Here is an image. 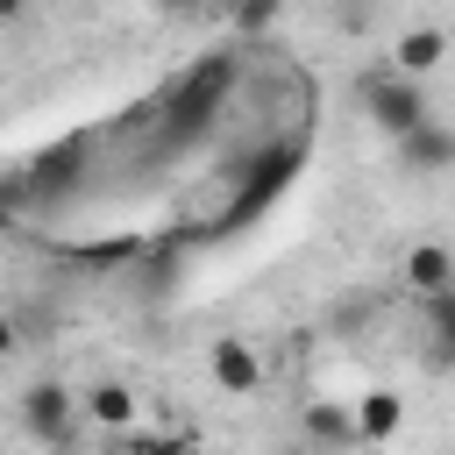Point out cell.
<instances>
[{"label":"cell","mask_w":455,"mask_h":455,"mask_svg":"<svg viewBox=\"0 0 455 455\" xmlns=\"http://www.w3.org/2000/svg\"><path fill=\"white\" fill-rule=\"evenodd\" d=\"M355 100H363V114L384 128V135H405V128H419L427 121V92H419V78H405V71H370L363 85H355Z\"/></svg>","instance_id":"obj_1"},{"label":"cell","mask_w":455,"mask_h":455,"mask_svg":"<svg viewBox=\"0 0 455 455\" xmlns=\"http://www.w3.org/2000/svg\"><path fill=\"white\" fill-rule=\"evenodd\" d=\"M391 149H398V171H412V178H441V171H455V128H441L434 114H427L419 128L391 135Z\"/></svg>","instance_id":"obj_2"},{"label":"cell","mask_w":455,"mask_h":455,"mask_svg":"<svg viewBox=\"0 0 455 455\" xmlns=\"http://www.w3.org/2000/svg\"><path fill=\"white\" fill-rule=\"evenodd\" d=\"M71 384H57V377H43V384H28L21 391V427L36 434V441H71Z\"/></svg>","instance_id":"obj_3"},{"label":"cell","mask_w":455,"mask_h":455,"mask_svg":"<svg viewBox=\"0 0 455 455\" xmlns=\"http://www.w3.org/2000/svg\"><path fill=\"white\" fill-rule=\"evenodd\" d=\"M206 370H213V384L228 391V398H249L256 384H263V355L242 341V334H228V341H213V355H206Z\"/></svg>","instance_id":"obj_4"},{"label":"cell","mask_w":455,"mask_h":455,"mask_svg":"<svg viewBox=\"0 0 455 455\" xmlns=\"http://www.w3.org/2000/svg\"><path fill=\"white\" fill-rule=\"evenodd\" d=\"M398 284L419 291V299H427V291H448V284H455V249H448V242H412V249L398 256Z\"/></svg>","instance_id":"obj_5"},{"label":"cell","mask_w":455,"mask_h":455,"mask_svg":"<svg viewBox=\"0 0 455 455\" xmlns=\"http://www.w3.org/2000/svg\"><path fill=\"white\" fill-rule=\"evenodd\" d=\"M448 50H455V43H448V28H434V21H427V28H405V36L391 43V71L427 78V71H441V64H448Z\"/></svg>","instance_id":"obj_6"},{"label":"cell","mask_w":455,"mask_h":455,"mask_svg":"<svg viewBox=\"0 0 455 455\" xmlns=\"http://www.w3.org/2000/svg\"><path fill=\"white\" fill-rule=\"evenodd\" d=\"M299 434H306L313 448H363V441H355V412L334 405V398H306V405H299Z\"/></svg>","instance_id":"obj_7"},{"label":"cell","mask_w":455,"mask_h":455,"mask_svg":"<svg viewBox=\"0 0 455 455\" xmlns=\"http://www.w3.org/2000/svg\"><path fill=\"white\" fill-rule=\"evenodd\" d=\"M348 412H355V441H391V434L405 427V405H398L391 391H363Z\"/></svg>","instance_id":"obj_8"},{"label":"cell","mask_w":455,"mask_h":455,"mask_svg":"<svg viewBox=\"0 0 455 455\" xmlns=\"http://www.w3.org/2000/svg\"><path fill=\"white\" fill-rule=\"evenodd\" d=\"M427 334H434V370H455V284L448 291H427Z\"/></svg>","instance_id":"obj_9"},{"label":"cell","mask_w":455,"mask_h":455,"mask_svg":"<svg viewBox=\"0 0 455 455\" xmlns=\"http://www.w3.org/2000/svg\"><path fill=\"white\" fill-rule=\"evenodd\" d=\"M85 412H92L100 427H128V412H135V391H128V384H92V391H85Z\"/></svg>","instance_id":"obj_10"},{"label":"cell","mask_w":455,"mask_h":455,"mask_svg":"<svg viewBox=\"0 0 455 455\" xmlns=\"http://www.w3.org/2000/svg\"><path fill=\"white\" fill-rule=\"evenodd\" d=\"M228 14H235L242 28H270V14H277V0H228Z\"/></svg>","instance_id":"obj_11"},{"label":"cell","mask_w":455,"mask_h":455,"mask_svg":"<svg viewBox=\"0 0 455 455\" xmlns=\"http://www.w3.org/2000/svg\"><path fill=\"white\" fill-rule=\"evenodd\" d=\"M156 7H164V14H199L206 0H156Z\"/></svg>","instance_id":"obj_12"},{"label":"cell","mask_w":455,"mask_h":455,"mask_svg":"<svg viewBox=\"0 0 455 455\" xmlns=\"http://www.w3.org/2000/svg\"><path fill=\"white\" fill-rule=\"evenodd\" d=\"M0 355H14V320L0 313Z\"/></svg>","instance_id":"obj_13"},{"label":"cell","mask_w":455,"mask_h":455,"mask_svg":"<svg viewBox=\"0 0 455 455\" xmlns=\"http://www.w3.org/2000/svg\"><path fill=\"white\" fill-rule=\"evenodd\" d=\"M21 7H28V0H0V21H14V14H21Z\"/></svg>","instance_id":"obj_14"}]
</instances>
